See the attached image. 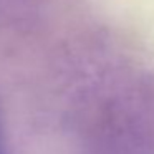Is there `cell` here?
<instances>
[{
    "label": "cell",
    "instance_id": "6da1fadb",
    "mask_svg": "<svg viewBox=\"0 0 154 154\" xmlns=\"http://www.w3.org/2000/svg\"><path fill=\"white\" fill-rule=\"evenodd\" d=\"M0 154H7L5 143H4V136H2V129H0Z\"/></svg>",
    "mask_w": 154,
    "mask_h": 154
}]
</instances>
